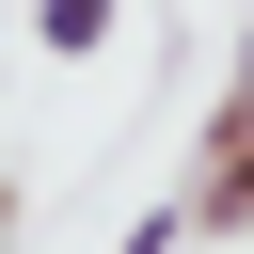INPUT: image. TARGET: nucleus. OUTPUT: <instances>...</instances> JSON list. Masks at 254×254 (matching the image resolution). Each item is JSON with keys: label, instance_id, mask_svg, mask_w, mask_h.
<instances>
[{"label": "nucleus", "instance_id": "obj_1", "mask_svg": "<svg viewBox=\"0 0 254 254\" xmlns=\"http://www.w3.org/2000/svg\"><path fill=\"white\" fill-rule=\"evenodd\" d=\"M190 238H254V111L222 95V127H206V175H190Z\"/></svg>", "mask_w": 254, "mask_h": 254}, {"label": "nucleus", "instance_id": "obj_2", "mask_svg": "<svg viewBox=\"0 0 254 254\" xmlns=\"http://www.w3.org/2000/svg\"><path fill=\"white\" fill-rule=\"evenodd\" d=\"M32 32H48L64 64H79V48H111V0H32Z\"/></svg>", "mask_w": 254, "mask_h": 254}, {"label": "nucleus", "instance_id": "obj_3", "mask_svg": "<svg viewBox=\"0 0 254 254\" xmlns=\"http://www.w3.org/2000/svg\"><path fill=\"white\" fill-rule=\"evenodd\" d=\"M127 254H190V206H159V222H143V238H127Z\"/></svg>", "mask_w": 254, "mask_h": 254}, {"label": "nucleus", "instance_id": "obj_4", "mask_svg": "<svg viewBox=\"0 0 254 254\" xmlns=\"http://www.w3.org/2000/svg\"><path fill=\"white\" fill-rule=\"evenodd\" d=\"M222 95H238V111H254V16H238V79H222Z\"/></svg>", "mask_w": 254, "mask_h": 254}, {"label": "nucleus", "instance_id": "obj_5", "mask_svg": "<svg viewBox=\"0 0 254 254\" xmlns=\"http://www.w3.org/2000/svg\"><path fill=\"white\" fill-rule=\"evenodd\" d=\"M0 238H16V190H0Z\"/></svg>", "mask_w": 254, "mask_h": 254}]
</instances>
